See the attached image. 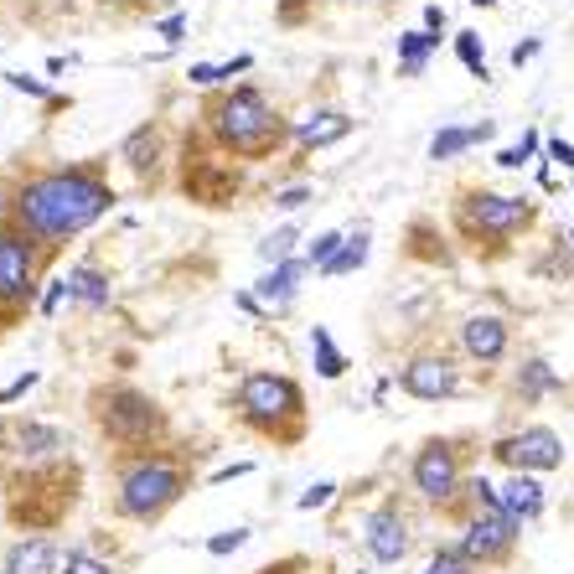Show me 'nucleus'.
<instances>
[{"instance_id": "nucleus-31", "label": "nucleus", "mask_w": 574, "mask_h": 574, "mask_svg": "<svg viewBox=\"0 0 574 574\" xmlns=\"http://www.w3.org/2000/svg\"><path fill=\"white\" fill-rule=\"evenodd\" d=\"M63 574H114L104 559H94L88 549H68V559H63Z\"/></svg>"}, {"instance_id": "nucleus-26", "label": "nucleus", "mask_w": 574, "mask_h": 574, "mask_svg": "<svg viewBox=\"0 0 574 574\" xmlns=\"http://www.w3.org/2000/svg\"><path fill=\"white\" fill-rule=\"evenodd\" d=\"M362 264H368V228H357L347 244L337 249V259L321 269V275H352V269H362Z\"/></svg>"}, {"instance_id": "nucleus-43", "label": "nucleus", "mask_w": 574, "mask_h": 574, "mask_svg": "<svg viewBox=\"0 0 574 574\" xmlns=\"http://www.w3.org/2000/svg\"><path fill=\"white\" fill-rule=\"evenodd\" d=\"M181 32H187V16H166V21H161V37H166V42H181Z\"/></svg>"}, {"instance_id": "nucleus-17", "label": "nucleus", "mask_w": 574, "mask_h": 574, "mask_svg": "<svg viewBox=\"0 0 574 574\" xmlns=\"http://www.w3.org/2000/svg\"><path fill=\"white\" fill-rule=\"evenodd\" d=\"M6 574H63V549L52 538H21L6 554Z\"/></svg>"}, {"instance_id": "nucleus-30", "label": "nucleus", "mask_w": 574, "mask_h": 574, "mask_svg": "<svg viewBox=\"0 0 574 574\" xmlns=\"http://www.w3.org/2000/svg\"><path fill=\"white\" fill-rule=\"evenodd\" d=\"M425 574H476V564H471L461 549H440V554L425 564Z\"/></svg>"}, {"instance_id": "nucleus-15", "label": "nucleus", "mask_w": 574, "mask_h": 574, "mask_svg": "<svg viewBox=\"0 0 574 574\" xmlns=\"http://www.w3.org/2000/svg\"><path fill=\"white\" fill-rule=\"evenodd\" d=\"M368 554L378 564H399L409 554V518L399 512V502H383L368 518Z\"/></svg>"}, {"instance_id": "nucleus-7", "label": "nucleus", "mask_w": 574, "mask_h": 574, "mask_svg": "<svg viewBox=\"0 0 574 574\" xmlns=\"http://www.w3.org/2000/svg\"><path fill=\"white\" fill-rule=\"evenodd\" d=\"M533 223H538V202L533 197H507V192H487V187L456 197V233L471 249L497 254L518 233H528Z\"/></svg>"}, {"instance_id": "nucleus-11", "label": "nucleus", "mask_w": 574, "mask_h": 574, "mask_svg": "<svg viewBox=\"0 0 574 574\" xmlns=\"http://www.w3.org/2000/svg\"><path fill=\"white\" fill-rule=\"evenodd\" d=\"M0 450L21 456L26 466H47L68 456V435L47 425V419H21V414H0Z\"/></svg>"}, {"instance_id": "nucleus-41", "label": "nucleus", "mask_w": 574, "mask_h": 574, "mask_svg": "<svg viewBox=\"0 0 574 574\" xmlns=\"http://www.w3.org/2000/svg\"><path fill=\"white\" fill-rule=\"evenodd\" d=\"M445 26H450V16H445V6H425V32H445Z\"/></svg>"}, {"instance_id": "nucleus-16", "label": "nucleus", "mask_w": 574, "mask_h": 574, "mask_svg": "<svg viewBox=\"0 0 574 574\" xmlns=\"http://www.w3.org/2000/svg\"><path fill=\"white\" fill-rule=\"evenodd\" d=\"M507 342H512V331L502 316H466L461 321V352L471 362H481V368H492V362L507 357Z\"/></svg>"}, {"instance_id": "nucleus-45", "label": "nucleus", "mask_w": 574, "mask_h": 574, "mask_svg": "<svg viewBox=\"0 0 574 574\" xmlns=\"http://www.w3.org/2000/svg\"><path fill=\"white\" fill-rule=\"evenodd\" d=\"M16 321H21V316H16V311H6V306H0V331H11V326H16Z\"/></svg>"}, {"instance_id": "nucleus-36", "label": "nucleus", "mask_w": 574, "mask_h": 574, "mask_svg": "<svg viewBox=\"0 0 574 574\" xmlns=\"http://www.w3.org/2000/svg\"><path fill=\"white\" fill-rule=\"evenodd\" d=\"M306 202H311V187H285V192H275L280 213H295V207H306Z\"/></svg>"}, {"instance_id": "nucleus-48", "label": "nucleus", "mask_w": 574, "mask_h": 574, "mask_svg": "<svg viewBox=\"0 0 574 574\" xmlns=\"http://www.w3.org/2000/svg\"><path fill=\"white\" fill-rule=\"evenodd\" d=\"M0 574H6V569H0Z\"/></svg>"}, {"instance_id": "nucleus-5", "label": "nucleus", "mask_w": 574, "mask_h": 574, "mask_svg": "<svg viewBox=\"0 0 574 574\" xmlns=\"http://www.w3.org/2000/svg\"><path fill=\"white\" fill-rule=\"evenodd\" d=\"M88 414L109 445H119L125 456H140V450H156L166 440V409L140 394L130 383H99L88 394Z\"/></svg>"}, {"instance_id": "nucleus-40", "label": "nucleus", "mask_w": 574, "mask_h": 574, "mask_svg": "<svg viewBox=\"0 0 574 574\" xmlns=\"http://www.w3.org/2000/svg\"><path fill=\"white\" fill-rule=\"evenodd\" d=\"M538 37H528V42H518V47H512V68H523V63H533V57H538Z\"/></svg>"}, {"instance_id": "nucleus-35", "label": "nucleus", "mask_w": 574, "mask_h": 574, "mask_svg": "<svg viewBox=\"0 0 574 574\" xmlns=\"http://www.w3.org/2000/svg\"><path fill=\"white\" fill-rule=\"evenodd\" d=\"M244 543H249V528H233V533H218L207 543V554H233V549H244Z\"/></svg>"}, {"instance_id": "nucleus-44", "label": "nucleus", "mask_w": 574, "mask_h": 574, "mask_svg": "<svg viewBox=\"0 0 574 574\" xmlns=\"http://www.w3.org/2000/svg\"><path fill=\"white\" fill-rule=\"evenodd\" d=\"M63 295H68V280H57V285H52V290L42 295V311L52 316V311H57V300H63Z\"/></svg>"}, {"instance_id": "nucleus-27", "label": "nucleus", "mask_w": 574, "mask_h": 574, "mask_svg": "<svg viewBox=\"0 0 574 574\" xmlns=\"http://www.w3.org/2000/svg\"><path fill=\"white\" fill-rule=\"evenodd\" d=\"M311 352H316L321 378H342V373H347V357L337 352V342H331V331H326V326H316V331H311Z\"/></svg>"}, {"instance_id": "nucleus-37", "label": "nucleus", "mask_w": 574, "mask_h": 574, "mask_svg": "<svg viewBox=\"0 0 574 574\" xmlns=\"http://www.w3.org/2000/svg\"><path fill=\"white\" fill-rule=\"evenodd\" d=\"M11 88H16V94H32V99H47V83L26 78V73H11Z\"/></svg>"}, {"instance_id": "nucleus-13", "label": "nucleus", "mask_w": 574, "mask_h": 574, "mask_svg": "<svg viewBox=\"0 0 574 574\" xmlns=\"http://www.w3.org/2000/svg\"><path fill=\"white\" fill-rule=\"evenodd\" d=\"M181 192H187L197 207H233V197L244 192V171L228 166V161L187 156V171H181Z\"/></svg>"}, {"instance_id": "nucleus-19", "label": "nucleus", "mask_w": 574, "mask_h": 574, "mask_svg": "<svg viewBox=\"0 0 574 574\" xmlns=\"http://www.w3.org/2000/svg\"><path fill=\"white\" fill-rule=\"evenodd\" d=\"M497 502H502V512H507V518L528 523V518H538V512H543V487L533 481V471H518V476H512L507 487L497 492Z\"/></svg>"}, {"instance_id": "nucleus-8", "label": "nucleus", "mask_w": 574, "mask_h": 574, "mask_svg": "<svg viewBox=\"0 0 574 574\" xmlns=\"http://www.w3.org/2000/svg\"><path fill=\"white\" fill-rule=\"evenodd\" d=\"M47 254H52V249L37 244L26 228L0 223V306H6V311H16V316L32 311Z\"/></svg>"}, {"instance_id": "nucleus-28", "label": "nucleus", "mask_w": 574, "mask_h": 574, "mask_svg": "<svg viewBox=\"0 0 574 574\" xmlns=\"http://www.w3.org/2000/svg\"><path fill=\"white\" fill-rule=\"evenodd\" d=\"M533 156H538V130H523V140H518V145H507L502 156H497V166H507V171H523Z\"/></svg>"}, {"instance_id": "nucleus-1", "label": "nucleus", "mask_w": 574, "mask_h": 574, "mask_svg": "<svg viewBox=\"0 0 574 574\" xmlns=\"http://www.w3.org/2000/svg\"><path fill=\"white\" fill-rule=\"evenodd\" d=\"M114 202V187L99 176V166H57L37 171L32 181L16 187L11 202V223L26 228L37 244H68L83 228H94Z\"/></svg>"}, {"instance_id": "nucleus-47", "label": "nucleus", "mask_w": 574, "mask_h": 574, "mask_svg": "<svg viewBox=\"0 0 574 574\" xmlns=\"http://www.w3.org/2000/svg\"><path fill=\"white\" fill-rule=\"evenodd\" d=\"M352 6H378V0H352Z\"/></svg>"}, {"instance_id": "nucleus-4", "label": "nucleus", "mask_w": 574, "mask_h": 574, "mask_svg": "<svg viewBox=\"0 0 574 574\" xmlns=\"http://www.w3.org/2000/svg\"><path fill=\"white\" fill-rule=\"evenodd\" d=\"M233 409L254 435L275 440V445L306 440V394H300V383L285 373H249L233 394Z\"/></svg>"}, {"instance_id": "nucleus-34", "label": "nucleus", "mask_w": 574, "mask_h": 574, "mask_svg": "<svg viewBox=\"0 0 574 574\" xmlns=\"http://www.w3.org/2000/svg\"><path fill=\"white\" fill-rule=\"evenodd\" d=\"M37 383H42V373H21L16 383H6V388H0V409H6V404H16L21 394H32Z\"/></svg>"}, {"instance_id": "nucleus-46", "label": "nucleus", "mask_w": 574, "mask_h": 574, "mask_svg": "<svg viewBox=\"0 0 574 574\" xmlns=\"http://www.w3.org/2000/svg\"><path fill=\"white\" fill-rule=\"evenodd\" d=\"M471 6H497V0H471Z\"/></svg>"}, {"instance_id": "nucleus-38", "label": "nucleus", "mask_w": 574, "mask_h": 574, "mask_svg": "<svg viewBox=\"0 0 574 574\" xmlns=\"http://www.w3.org/2000/svg\"><path fill=\"white\" fill-rule=\"evenodd\" d=\"M331 492H337V487H331V481H321V487H311L306 497H300V507H306V512H311V507H326V502H331Z\"/></svg>"}, {"instance_id": "nucleus-23", "label": "nucleus", "mask_w": 574, "mask_h": 574, "mask_svg": "<svg viewBox=\"0 0 574 574\" xmlns=\"http://www.w3.org/2000/svg\"><path fill=\"white\" fill-rule=\"evenodd\" d=\"M512 388H518L523 404H538L543 394H554V388H559V373H554L543 357H528L523 368H518V378H512Z\"/></svg>"}, {"instance_id": "nucleus-24", "label": "nucleus", "mask_w": 574, "mask_h": 574, "mask_svg": "<svg viewBox=\"0 0 574 574\" xmlns=\"http://www.w3.org/2000/svg\"><path fill=\"white\" fill-rule=\"evenodd\" d=\"M156 150H161V130H156V125H140V130L125 140V161L140 171V181H150V171H156Z\"/></svg>"}, {"instance_id": "nucleus-42", "label": "nucleus", "mask_w": 574, "mask_h": 574, "mask_svg": "<svg viewBox=\"0 0 574 574\" xmlns=\"http://www.w3.org/2000/svg\"><path fill=\"white\" fill-rule=\"evenodd\" d=\"M192 83H202V88L223 83V78H218V63H197V68H192Z\"/></svg>"}, {"instance_id": "nucleus-2", "label": "nucleus", "mask_w": 574, "mask_h": 574, "mask_svg": "<svg viewBox=\"0 0 574 574\" xmlns=\"http://www.w3.org/2000/svg\"><path fill=\"white\" fill-rule=\"evenodd\" d=\"M207 130H213L218 150H228L238 161H269L295 135V125H285L275 114V104L249 83L223 88V94L207 99Z\"/></svg>"}, {"instance_id": "nucleus-32", "label": "nucleus", "mask_w": 574, "mask_h": 574, "mask_svg": "<svg viewBox=\"0 0 574 574\" xmlns=\"http://www.w3.org/2000/svg\"><path fill=\"white\" fill-rule=\"evenodd\" d=\"M290 244H295V228H280V233H269L264 244H259V254H264L269 264H285V259H290Z\"/></svg>"}, {"instance_id": "nucleus-29", "label": "nucleus", "mask_w": 574, "mask_h": 574, "mask_svg": "<svg viewBox=\"0 0 574 574\" xmlns=\"http://www.w3.org/2000/svg\"><path fill=\"white\" fill-rule=\"evenodd\" d=\"M456 52H461V63L471 68V78H492L487 73V52H481L476 32H456Z\"/></svg>"}, {"instance_id": "nucleus-33", "label": "nucleus", "mask_w": 574, "mask_h": 574, "mask_svg": "<svg viewBox=\"0 0 574 574\" xmlns=\"http://www.w3.org/2000/svg\"><path fill=\"white\" fill-rule=\"evenodd\" d=\"M342 244H347V233H321L316 244H311V264H321V269H326L331 259H337V249H342Z\"/></svg>"}, {"instance_id": "nucleus-25", "label": "nucleus", "mask_w": 574, "mask_h": 574, "mask_svg": "<svg viewBox=\"0 0 574 574\" xmlns=\"http://www.w3.org/2000/svg\"><path fill=\"white\" fill-rule=\"evenodd\" d=\"M435 47H440L435 32H409V37H399V73L414 78L419 68H425V57H430Z\"/></svg>"}, {"instance_id": "nucleus-22", "label": "nucleus", "mask_w": 574, "mask_h": 574, "mask_svg": "<svg viewBox=\"0 0 574 574\" xmlns=\"http://www.w3.org/2000/svg\"><path fill=\"white\" fill-rule=\"evenodd\" d=\"M68 300H78V306H88V311L109 306V275L99 264H73L68 269Z\"/></svg>"}, {"instance_id": "nucleus-20", "label": "nucleus", "mask_w": 574, "mask_h": 574, "mask_svg": "<svg viewBox=\"0 0 574 574\" xmlns=\"http://www.w3.org/2000/svg\"><path fill=\"white\" fill-rule=\"evenodd\" d=\"M300 275H306V264H300V259L275 264V269L259 280V306H264V311H285L290 300H295V290H300V285H295Z\"/></svg>"}, {"instance_id": "nucleus-18", "label": "nucleus", "mask_w": 574, "mask_h": 574, "mask_svg": "<svg viewBox=\"0 0 574 574\" xmlns=\"http://www.w3.org/2000/svg\"><path fill=\"white\" fill-rule=\"evenodd\" d=\"M347 135H352V119H347L342 109H316V114H306V119H295V140L306 145V150L331 145V140H347Z\"/></svg>"}, {"instance_id": "nucleus-39", "label": "nucleus", "mask_w": 574, "mask_h": 574, "mask_svg": "<svg viewBox=\"0 0 574 574\" xmlns=\"http://www.w3.org/2000/svg\"><path fill=\"white\" fill-rule=\"evenodd\" d=\"M549 161H559L564 171H574V145L569 140H549Z\"/></svg>"}, {"instance_id": "nucleus-9", "label": "nucleus", "mask_w": 574, "mask_h": 574, "mask_svg": "<svg viewBox=\"0 0 574 574\" xmlns=\"http://www.w3.org/2000/svg\"><path fill=\"white\" fill-rule=\"evenodd\" d=\"M409 487L425 497V502H456L461 487H466V466H461V450L456 440H425L414 450V461H409Z\"/></svg>"}, {"instance_id": "nucleus-10", "label": "nucleus", "mask_w": 574, "mask_h": 574, "mask_svg": "<svg viewBox=\"0 0 574 574\" xmlns=\"http://www.w3.org/2000/svg\"><path fill=\"white\" fill-rule=\"evenodd\" d=\"M512 543H518V518H507L502 507H476L461 533V554L471 564H507Z\"/></svg>"}, {"instance_id": "nucleus-3", "label": "nucleus", "mask_w": 574, "mask_h": 574, "mask_svg": "<svg viewBox=\"0 0 574 574\" xmlns=\"http://www.w3.org/2000/svg\"><path fill=\"white\" fill-rule=\"evenodd\" d=\"M187 492H192V466L176 450H140L114 471V512L145 528L161 523Z\"/></svg>"}, {"instance_id": "nucleus-14", "label": "nucleus", "mask_w": 574, "mask_h": 574, "mask_svg": "<svg viewBox=\"0 0 574 574\" xmlns=\"http://www.w3.org/2000/svg\"><path fill=\"white\" fill-rule=\"evenodd\" d=\"M399 388L409 399L435 404V399H450L461 388V368H456V357H445V352H419L399 368Z\"/></svg>"}, {"instance_id": "nucleus-21", "label": "nucleus", "mask_w": 574, "mask_h": 574, "mask_svg": "<svg viewBox=\"0 0 574 574\" xmlns=\"http://www.w3.org/2000/svg\"><path fill=\"white\" fill-rule=\"evenodd\" d=\"M497 135V125L492 119H481V125H466V130H456V125H445L435 140H430V161H456V156H466L471 145H481V140H492Z\"/></svg>"}, {"instance_id": "nucleus-6", "label": "nucleus", "mask_w": 574, "mask_h": 574, "mask_svg": "<svg viewBox=\"0 0 574 574\" xmlns=\"http://www.w3.org/2000/svg\"><path fill=\"white\" fill-rule=\"evenodd\" d=\"M78 466L68 461H47V466H26L11 481V497H6V518L26 533H47L57 528L73 512L78 502Z\"/></svg>"}, {"instance_id": "nucleus-12", "label": "nucleus", "mask_w": 574, "mask_h": 574, "mask_svg": "<svg viewBox=\"0 0 574 574\" xmlns=\"http://www.w3.org/2000/svg\"><path fill=\"white\" fill-rule=\"evenodd\" d=\"M492 456L512 471H554V466H564V440L549 425H528L518 435H502L492 445Z\"/></svg>"}]
</instances>
